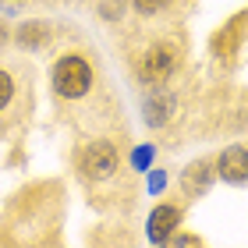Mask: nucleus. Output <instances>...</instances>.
<instances>
[{
    "instance_id": "nucleus-5",
    "label": "nucleus",
    "mask_w": 248,
    "mask_h": 248,
    "mask_svg": "<svg viewBox=\"0 0 248 248\" xmlns=\"http://www.w3.org/2000/svg\"><path fill=\"white\" fill-rule=\"evenodd\" d=\"M241 32H245V15L231 18L227 25H223V32H220V36H213V53H217V57H231V53L238 50Z\"/></svg>"
},
{
    "instance_id": "nucleus-2",
    "label": "nucleus",
    "mask_w": 248,
    "mask_h": 248,
    "mask_svg": "<svg viewBox=\"0 0 248 248\" xmlns=\"http://www.w3.org/2000/svg\"><path fill=\"white\" fill-rule=\"evenodd\" d=\"M174 64H177V53L170 43H160V46H153V50H145V57H142V67H139V75H142V82H167V75L174 71Z\"/></svg>"
},
{
    "instance_id": "nucleus-8",
    "label": "nucleus",
    "mask_w": 248,
    "mask_h": 248,
    "mask_svg": "<svg viewBox=\"0 0 248 248\" xmlns=\"http://www.w3.org/2000/svg\"><path fill=\"white\" fill-rule=\"evenodd\" d=\"M46 39H50L46 21H29V25H21V29H18V46H25V50H39V46H46Z\"/></svg>"
},
{
    "instance_id": "nucleus-7",
    "label": "nucleus",
    "mask_w": 248,
    "mask_h": 248,
    "mask_svg": "<svg viewBox=\"0 0 248 248\" xmlns=\"http://www.w3.org/2000/svg\"><path fill=\"white\" fill-rule=\"evenodd\" d=\"M209 181H213V167L209 163H191L181 174V185H185L188 195H202V191L209 188Z\"/></svg>"
},
{
    "instance_id": "nucleus-9",
    "label": "nucleus",
    "mask_w": 248,
    "mask_h": 248,
    "mask_svg": "<svg viewBox=\"0 0 248 248\" xmlns=\"http://www.w3.org/2000/svg\"><path fill=\"white\" fill-rule=\"evenodd\" d=\"M135 7L142 11V15H156V11H163V7H170V0H131Z\"/></svg>"
},
{
    "instance_id": "nucleus-4",
    "label": "nucleus",
    "mask_w": 248,
    "mask_h": 248,
    "mask_svg": "<svg viewBox=\"0 0 248 248\" xmlns=\"http://www.w3.org/2000/svg\"><path fill=\"white\" fill-rule=\"evenodd\" d=\"M217 170H220L223 181L245 185V181H248V149H245V145H231V149H223Z\"/></svg>"
},
{
    "instance_id": "nucleus-3",
    "label": "nucleus",
    "mask_w": 248,
    "mask_h": 248,
    "mask_svg": "<svg viewBox=\"0 0 248 248\" xmlns=\"http://www.w3.org/2000/svg\"><path fill=\"white\" fill-rule=\"evenodd\" d=\"M82 170L93 177V181H103L117 170V149L110 142H93L89 149L82 153Z\"/></svg>"
},
{
    "instance_id": "nucleus-6",
    "label": "nucleus",
    "mask_w": 248,
    "mask_h": 248,
    "mask_svg": "<svg viewBox=\"0 0 248 248\" xmlns=\"http://www.w3.org/2000/svg\"><path fill=\"white\" fill-rule=\"evenodd\" d=\"M177 220H181V213H177L174 206H156L153 217H149V238L153 241H167L170 231L177 227Z\"/></svg>"
},
{
    "instance_id": "nucleus-1",
    "label": "nucleus",
    "mask_w": 248,
    "mask_h": 248,
    "mask_svg": "<svg viewBox=\"0 0 248 248\" xmlns=\"http://www.w3.org/2000/svg\"><path fill=\"white\" fill-rule=\"evenodd\" d=\"M53 93L64 96V99H78L89 93V85H93V67H89L85 57H78V53H67V57H61L57 64H53Z\"/></svg>"
},
{
    "instance_id": "nucleus-10",
    "label": "nucleus",
    "mask_w": 248,
    "mask_h": 248,
    "mask_svg": "<svg viewBox=\"0 0 248 248\" xmlns=\"http://www.w3.org/2000/svg\"><path fill=\"white\" fill-rule=\"evenodd\" d=\"M11 93H15V82H11V75H7V71H0V110L7 107Z\"/></svg>"
}]
</instances>
